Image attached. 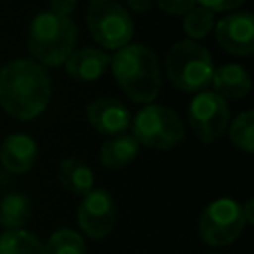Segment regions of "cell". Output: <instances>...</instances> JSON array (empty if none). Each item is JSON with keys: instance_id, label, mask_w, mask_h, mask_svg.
I'll return each instance as SVG.
<instances>
[{"instance_id": "20", "label": "cell", "mask_w": 254, "mask_h": 254, "mask_svg": "<svg viewBox=\"0 0 254 254\" xmlns=\"http://www.w3.org/2000/svg\"><path fill=\"white\" fill-rule=\"evenodd\" d=\"M228 135L234 147L244 153H252L254 149V111H242L228 123Z\"/></svg>"}, {"instance_id": "19", "label": "cell", "mask_w": 254, "mask_h": 254, "mask_svg": "<svg viewBox=\"0 0 254 254\" xmlns=\"http://www.w3.org/2000/svg\"><path fill=\"white\" fill-rule=\"evenodd\" d=\"M83 238L69 228L56 230L44 244V254H85Z\"/></svg>"}, {"instance_id": "25", "label": "cell", "mask_w": 254, "mask_h": 254, "mask_svg": "<svg viewBox=\"0 0 254 254\" xmlns=\"http://www.w3.org/2000/svg\"><path fill=\"white\" fill-rule=\"evenodd\" d=\"M151 4H153V0H127V6L133 10V12H147L149 8H151Z\"/></svg>"}, {"instance_id": "3", "label": "cell", "mask_w": 254, "mask_h": 254, "mask_svg": "<svg viewBox=\"0 0 254 254\" xmlns=\"http://www.w3.org/2000/svg\"><path fill=\"white\" fill-rule=\"evenodd\" d=\"M77 26L71 16H62L52 10L32 18L28 28V52L40 65H62L75 50Z\"/></svg>"}, {"instance_id": "1", "label": "cell", "mask_w": 254, "mask_h": 254, "mask_svg": "<svg viewBox=\"0 0 254 254\" xmlns=\"http://www.w3.org/2000/svg\"><path fill=\"white\" fill-rule=\"evenodd\" d=\"M50 97L52 81L36 60H12L0 69V105L8 115L30 121L48 107Z\"/></svg>"}, {"instance_id": "24", "label": "cell", "mask_w": 254, "mask_h": 254, "mask_svg": "<svg viewBox=\"0 0 254 254\" xmlns=\"http://www.w3.org/2000/svg\"><path fill=\"white\" fill-rule=\"evenodd\" d=\"M75 8V0H50V10L62 16H71Z\"/></svg>"}, {"instance_id": "22", "label": "cell", "mask_w": 254, "mask_h": 254, "mask_svg": "<svg viewBox=\"0 0 254 254\" xmlns=\"http://www.w3.org/2000/svg\"><path fill=\"white\" fill-rule=\"evenodd\" d=\"M159 10L171 14V16H183L187 14L192 6H196V0H153Z\"/></svg>"}, {"instance_id": "21", "label": "cell", "mask_w": 254, "mask_h": 254, "mask_svg": "<svg viewBox=\"0 0 254 254\" xmlns=\"http://www.w3.org/2000/svg\"><path fill=\"white\" fill-rule=\"evenodd\" d=\"M183 30L189 36V40H200L204 38L212 26H214V16L210 10L202 8V6H192L187 14H183Z\"/></svg>"}, {"instance_id": "10", "label": "cell", "mask_w": 254, "mask_h": 254, "mask_svg": "<svg viewBox=\"0 0 254 254\" xmlns=\"http://www.w3.org/2000/svg\"><path fill=\"white\" fill-rule=\"evenodd\" d=\"M218 46L232 56H250L254 52V18L248 12H234L214 24Z\"/></svg>"}, {"instance_id": "4", "label": "cell", "mask_w": 254, "mask_h": 254, "mask_svg": "<svg viewBox=\"0 0 254 254\" xmlns=\"http://www.w3.org/2000/svg\"><path fill=\"white\" fill-rule=\"evenodd\" d=\"M210 52L196 40H181L173 44L165 56V73L169 81L187 93L204 91L212 79Z\"/></svg>"}, {"instance_id": "8", "label": "cell", "mask_w": 254, "mask_h": 254, "mask_svg": "<svg viewBox=\"0 0 254 254\" xmlns=\"http://www.w3.org/2000/svg\"><path fill=\"white\" fill-rule=\"evenodd\" d=\"M230 123L228 103L214 91H198L189 103V125L196 139L214 143L220 139Z\"/></svg>"}, {"instance_id": "15", "label": "cell", "mask_w": 254, "mask_h": 254, "mask_svg": "<svg viewBox=\"0 0 254 254\" xmlns=\"http://www.w3.org/2000/svg\"><path fill=\"white\" fill-rule=\"evenodd\" d=\"M58 181L71 194L83 196L95 187V177L89 165L75 157H67L58 165Z\"/></svg>"}, {"instance_id": "26", "label": "cell", "mask_w": 254, "mask_h": 254, "mask_svg": "<svg viewBox=\"0 0 254 254\" xmlns=\"http://www.w3.org/2000/svg\"><path fill=\"white\" fill-rule=\"evenodd\" d=\"M252 198H248L246 200V204H242V214H244V220H246V224H250L252 220H254V216H252Z\"/></svg>"}, {"instance_id": "27", "label": "cell", "mask_w": 254, "mask_h": 254, "mask_svg": "<svg viewBox=\"0 0 254 254\" xmlns=\"http://www.w3.org/2000/svg\"><path fill=\"white\" fill-rule=\"evenodd\" d=\"M210 254H222V252H210Z\"/></svg>"}, {"instance_id": "6", "label": "cell", "mask_w": 254, "mask_h": 254, "mask_svg": "<svg viewBox=\"0 0 254 254\" xmlns=\"http://www.w3.org/2000/svg\"><path fill=\"white\" fill-rule=\"evenodd\" d=\"M91 38L107 50H119L133 38V20L117 0H89L85 12Z\"/></svg>"}, {"instance_id": "9", "label": "cell", "mask_w": 254, "mask_h": 254, "mask_svg": "<svg viewBox=\"0 0 254 254\" xmlns=\"http://www.w3.org/2000/svg\"><path fill=\"white\" fill-rule=\"evenodd\" d=\"M117 220V206L113 196L105 189H91L83 194L79 208H77V222L79 228L93 240L105 238Z\"/></svg>"}, {"instance_id": "13", "label": "cell", "mask_w": 254, "mask_h": 254, "mask_svg": "<svg viewBox=\"0 0 254 254\" xmlns=\"http://www.w3.org/2000/svg\"><path fill=\"white\" fill-rule=\"evenodd\" d=\"M38 159V145L26 133H14L4 139L0 149V161L10 173H26Z\"/></svg>"}, {"instance_id": "2", "label": "cell", "mask_w": 254, "mask_h": 254, "mask_svg": "<svg viewBox=\"0 0 254 254\" xmlns=\"http://www.w3.org/2000/svg\"><path fill=\"white\" fill-rule=\"evenodd\" d=\"M113 77L123 93L135 103H151L161 91V71L157 56L143 44H127L109 62Z\"/></svg>"}, {"instance_id": "5", "label": "cell", "mask_w": 254, "mask_h": 254, "mask_svg": "<svg viewBox=\"0 0 254 254\" xmlns=\"http://www.w3.org/2000/svg\"><path fill=\"white\" fill-rule=\"evenodd\" d=\"M139 145L167 151L185 139V125L177 111L165 105L147 103L133 119V133Z\"/></svg>"}, {"instance_id": "23", "label": "cell", "mask_w": 254, "mask_h": 254, "mask_svg": "<svg viewBox=\"0 0 254 254\" xmlns=\"http://www.w3.org/2000/svg\"><path fill=\"white\" fill-rule=\"evenodd\" d=\"M246 0H196L198 6L210 10V12H230L244 4Z\"/></svg>"}, {"instance_id": "11", "label": "cell", "mask_w": 254, "mask_h": 254, "mask_svg": "<svg viewBox=\"0 0 254 254\" xmlns=\"http://www.w3.org/2000/svg\"><path fill=\"white\" fill-rule=\"evenodd\" d=\"M85 113H87V121L91 123V127L109 137L125 133L127 127L131 125V113L127 105L115 97L93 99L87 105Z\"/></svg>"}, {"instance_id": "18", "label": "cell", "mask_w": 254, "mask_h": 254, "mask_svg": "<svg viewBox=\"0 0 254 254\" xmlns=\"http://www.w3.org/2000/svg\"><path fill=\"white\" fill-rule=\"evenodd\" d=\"M0 254H44V244L36 234L24 228H12L0 234Z\"/></svg>"}, {"instance_id": "7", "label": "cell", "mask_w": 254, "mask_h": 254, "mask_svg": "<svg viewBox=\"0 0 254 254\" xmlns=\"http://www.w3.org/2000/svg\"><path fill=\"white\" fill-rule=\"evenodd\" d=\"M246 220L242 214V204L232 198L212 200L198 218V232L202 240L210 246L232 244L244 230Z\"/></svg>"}, {"instance_id": "12", "label": "cell", "mask_w": 254, "mask_h": 254, "mask_svg": "<svg viewBox=\"0 0 254 254\" xmlns=\"http://www.w3.org/2000/svg\"><path fill=\"white\" fill-rule=\"evenodd\" d=\"M109 62H111V56L107 52H103L99 48L85 46V48L73 50L64 64H65V71L71 79L95 81L107 71Z\"/></svg>"}, {"instance_id": "16", "label": "cell", "mask_w": 254, "mask_h": 254, "mask_svg": "<svg viewBox=\"0 0 254 254\" xmlns=\"http://www.w3.org/2000/svg\"><path fill=\"white\" fill-rule=\"evenodd\" d=\"M139 141L131 133H119L109 137L99 151L101 165L107 169H123L139 155Z\"/></svg>"}, {"instance_id": "14", "label": "cell", "mask_w": 254, "mask_h": 254, "mask_svg": "<svg viewBox=\"0 0 254 254\" xmlns=\"http://www.w3.org/2000/svg\"><path fill=\"white\" fill-rule=\"evenodd\" d=\"M212 91L216 95H220L224 101L226 99H242L244 95H248L250 91V75L248 71L238 65V64H226L220 67H214L212 71Z\"/></svg>"}, {"instance_id": "17", "label": "cell", "mask_w": 254, "mask_h": 254, "mask_svg": "<svg viewBox=\"0 0 254 254\" xmlns=\"http://www.w3.org/2000/svg\"><path fill=\"white\" fill-rule=\"evenodd\" d=\"M32 214V202L22 192H10L0 200V224L6 230L22 228Z\"/></svg>"}]
</instances>
